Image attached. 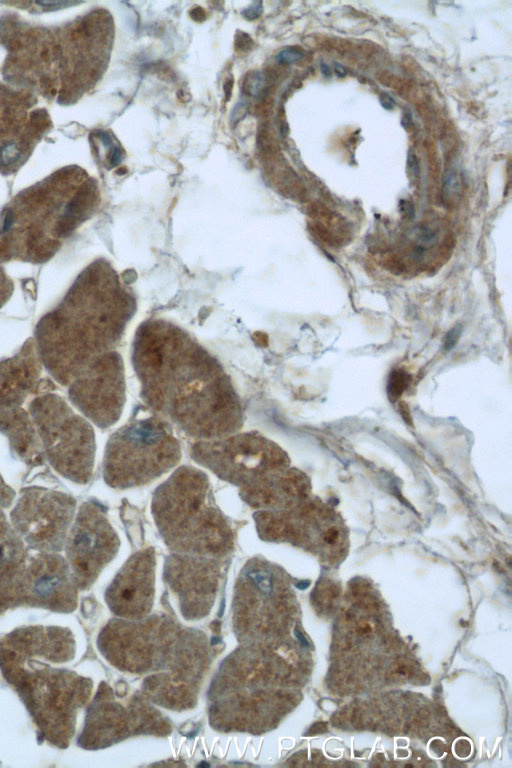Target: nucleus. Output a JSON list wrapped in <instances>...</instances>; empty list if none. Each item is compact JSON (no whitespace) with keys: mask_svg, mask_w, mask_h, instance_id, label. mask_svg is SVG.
Masks as SVG:
<instances>
[{"mask_svg":"<svg viewBox=\"0 0 512 768\" xmlns=\"http://www.w3.org/2000/svg\"><path fill=\"white\" fill-rule=\"evenodd\" d=\"M148 405L198 440L223 438L243 426L241 403L218 363L179 345L166 346Z\"/></svg>","mask_w":512,"mask_h":768,"instance_id":"obj_1","label":"nucleus"},{"mask_svg":"<svg viewBox=\"0 0 512 768\" xmlns=\"http://www.w3.org/2000/svg\"><path fill=\"white\" fill-rule=\"evenodd\" d=\"M151 512L173 553L222 559L233 550V532L216 505L208 476L184 465L155 490Z\"/></svg>","mask_w":512,"mask_h":768,"instance_id":"obj_2","label":"nucleus"},{"mask_svg":"<svg viewBox=\"0 0 512 768\" xmlns=\"http://www.w3.org/2000/svg\"><path fill=\"white\" fill-rule=\"evenodd\" d=\"M275 643H245L224 661L209 695L216 728L262 732L274 721L273 686L280 676Z\"/></svg>","mask_w":512,"mask_h":768,"instance_id":"obj_3","label":"nucleus"},{"mask_svg":"<svg viewBox=\"0 0 512 768\" xmlns=\"http://www.w3.org/2000/svg\"><path fill=\"white\" fill-rule=\"evenodd\" d=\"M184 630L162 617H152L144 622L111 620L98 637V648L103 656L119 669L150 672L153 654L157 671L171 668L177 681L195 695L199 676L204 670L205 641L198 639L194 631L174 649L161 653Z\"/></svg>","mask_w":512,"mask_h":768,"instance_id":"obj_4","label":"nucleus"},{"mask_svg":"<svg viewBox=\"0 0 512 768\" xmlns=\"http://www.w3.org/2000/svg\"><path fill=\"white\" fill-rule=\"evenodd\" d=\"M181 447L171 425L161 417L132 421L108 439L103 458V478L114 489L141 487L174 468Z\"/></svg>","mask_w":512,"mask_h":768,"instance_id":"obj_5","label":"nucleus"},{"mask_svg":"<svg viewBox=\"0 0 512 768\" xmlns=\"http://www.w3.org/2000/svg\"><path fill=\"white\" fill-rule=\"evenodd\" d=\"M11 685L29 712L40 738L58 748L68 747L77 714L90 699L92 681L76 672L40 662L30 665Z\"/></svg>","mask_w":512,"mask_h":768,"instance_id":"obj_6","label":"nucleus"},{"mask_svg":"<svg viewBox=\"0 0 512 768\" xmlns=\"http://www.w3.org/2000/svg\"><path fill=\"white\" fill-rule=\"evenodd\" d=\"M29 413L54 470L69 481L87 484L93 475L96 451L90 423L53 393L33 399Z\"/></svg>","mask_w":512,"mask_h":768,"instance_id":"obj_7","label":"nucleus"},{"mask_svg":"<svg viewBox=\"0 0 512 768\" xmlns=\"http://www.w3.org/2000/svg\"><path fill=\"white\" fill-rule=\"evenodd\" d=\"M283 571L261 557L247 561L236 585L233 604L235 634L244 643H273L281 633L279 612L288 596Z\"/></svg>","mask_w":512,"mask_h":768,"instance_id":"obj_8","label":"nucleus"},{"mask_svg":"<svg viewBox=\"0 0 512 768\" xmlns=\"http://www.w3.org/2000/svg\"><path fill=\"white\" fill-rule=\"evenodd\" d=\"M190 455L218 478L239 488L288 467L290 462L280 446L256 431L197 441Z\"/></svg>","mask_w":512,"mask_h":768,"instance_id":"obj_9","label":"nucleus"},{"mask_svg":"<svg viewBox=\"0 0 512 768\" xmlns=\"http://www.w3.org/2000/svg\"><path fill=\"white\" fill-rule=\"evenodd\" d=\"M76 500L44 487H25L10 513L11 525L24 543L39 552H60L72 525Z\"/></svg>","mask_w":512,"mask_h":768,"instance_id":"obj_10","label":"nucleus"},{"mask_svg":"<svg viewBox=\"0 0 512 768\" xmlns=\"http://www.w3.org/2000/svg\"><path fill=\"white\" fill-rule=\"evenodd\" d=\"M120 541L106 513L83 502L65 542L66 561L80 590L88 589L118 552Z\"/></svg>","mask_w":512,"mask_h":768,"instance_id":"obj_11","label":"nucleus"},{"mask_svg":"<svg viewBox=\"0 0 512 768\" xmlns=\"http://www.w3.org/2000/svg\"><path fill=\"white\" fill-rule=\"evenodd\" d=\"M69 397L98 427L105 429L115 424L125 402L121 358L115 353L97 356L71 382Z\"/></svg>","mask_w":512,"mask_h":768,"instance_id":"obj_12","label":"nucleus"},{"mask_svg":"<svg viewBox=\"0 0 512 768\" xmlns=\"http://www.w3.org/2000/svg\"><path fill=\"white\" fill-rule=\"evenodd\" d=\"M75 654V640L67 628L27 626L0 641V670L11 684L28 666L39 662L65 663Z\"/></svg>","mask_w":512,"mask_h":768,"instance_id":"obj_13","label":"nucleus"},{"mask_svg":"<svg viewBox=\"0 0 512 768\" xmlns=\"http://www.w3.org/2000/svg\"><path fill=\"white\" fill-rule=\"evenodd\" d=\"M219 558L172 553L166 559L164 578L178 595L186 618L204 617L213 605L222 573Z\"/></svg>","mask_w":512,"mask_h":768,"instance_id":"obj_14","label":"nucleus"},{"mask_svg":"<svg viewBox=\"0 0 512 768\" xmlns=\"http://www.w3.org/2000/svg\"><path fill=\"white\" fill-rule=\"evenodd\" d=\"M78 590L66 559L40 552L28 559L21 605L69 613L77 607Z\"/></svg>","mask_w":512,"mask_h":768,"instance_id":"obj_15","label":"nucleus"},{"mask_svg":"<svg viewBox=\"0 0 512 768\" xmlns=\"http://www.w3.org/2000/svg\"><path fill=\"white\" fill-rule=\"evenodd\" d=\"M155 552L149 547L134 553L106 589L105 600L119 617L139 620L148 615L153 604Z\"/></svg>","mask_w":512,"mask_h":768,"instance_id":"obj_16","label":"nucleus"},{"mask_svg":"<svg viewBox=\"0 0 512 768\" xmlns=\"http://www.w3.org/2000/svg\"><path fill=\"white\" fill-rule=\"evenodd\" d=\"M310 491L305 474L297 469L271 471L239 490L240 498L256 510H280L304 500Z\"/></svg>","mask_w":512,"mask_h":768,"instance_id":"obj_17","label":"nucleus"},{"mask_svg":"<svg viewBox=\"0 0 512 768\" xmlns=\"http://www.w3.org/2000/svg\"><path fill=\"white\" fill-rule=\"evenodd\" d=\"M128 711L116 702L109 686L102 683L89 705L78 745L87 750L110 746L128 736Z\"/></svg>","mask_w":512,"mask_h":768,"instance_id":"obj_18","label":"nucleus"},{"mask_svg":"<svg viewBox=\"0 0 512 768\" xmlns=\"http://www.w3.org/2000/svg\"><path fill=\"white\" fill-rule=\"evenodd\" d=\"M28 559L24 541L0 506V615L21 605Z\"/></svg>","mask_w":512,"mask_h":768,"instance_id":"obj_19","label":"nucleus"},{"mask_svg":"<svg viewBox=\"0 0 512 768\" xmlns=\"http://www.w3.org/2000/svg\"><path fill=\"white\" fill-rule=\"evenodd\" d=\"M40 373L33 353L0 362V410L21 407L37 385Z\"/></svg>","mask_w":512,"mask_h":768,"instance_id":"obj_20","label":"nucleus"},{"mask_svg":"<svg viewBox=\"0 0 512 768\" xmlns=\"http://www.w3.org/2000/svg\"><path fill=\"white\" fill-rule=\"evenodd\" d=\"M0 431L25 464L32 467L43 464L45 454L40 438L31 416L21 407L0 410Z\"/></svg>","mask_w":512,"mask_h":768,"instance_id":"obj_21","label":"nucleus"},{"mask_svg":"<svg viewBox=\"0 0 512 768\" xmlns=\"http://www.w3.org/2000/svg\"><path fill=\"white\" fill-rule=\"evenodd\" d=\"M460 194V182L457 173L453 169L447 170L442 179V199L450 203L455 201Z\"/></svg>","mask_w":512,"mask_h":768,"instance_id":"obj_22","label":"nucleus"},{"mask_svg":"<svg viewBox=\"0 0 512 768\" xmlns=\"http://www.w3.org/2000/svg\"><path fill=\"white\" fill-rule=\"evenodd\" d=\"M243 92L252 97L262 95L266 89V79L261 72H250L244 80L242 86Z\"/></svg>","mask_w":512,"mask_h":768,"instance_id":"obj_23","label":"nucleus"},{"mask_svg":"<svg viewBox=\"0 0 512 768\" xmlns=\"http://www.w3.org/2000/svg\"><path fill=\"white\" fill-rule=\"evenodd\" d=\"M409 375L404 371H394L388 382V394L391 399H397L408 386Z\"/></svg>","mask_w":512,"mask_h":768,"instance_id":"obj_24","label":"nucleus"},{"mask_svg":"<svg viewBox=\"0 0 512 768\" xmlns=\"http://www.w3.org/2000/svg\"><path fill=\"white\" fill-rule=\"evenodd\" d=\"M304 56V53L301 49L297 47H288L285 49H282L276 56L277 62L280 64H293L298 61H300Z\"/></svg>","mask_w":512,"mask_h":768,"instance_id":"obj_25","label":"nucleus"},{"mask_svg":"<svg viewBox=\"0 0 512 768\" xmlns=\"http://www.w3.org/2000/svg\"><path fill=\"white\" fill-rule=\"evenodd\" d=\"M462 330V325L456 324L446 333L443 341L444 350L450 351L454 348L461 337Z\"/></svg>","mask_w":512,"mask_h":768,"instance_id":"obj_26","label":"nucleus"},{"mask_svg":"<svg viewBox=\"0 0 512 768\" xmlns=\"http://www.w3.org/2000/svg\"><path fill=\"white\" fill-rule=\"evenodd\" d=\"M15 492L8 486L0 475V506L8 507L12 503Z\"/></svg>","mask_w":512,"mask_h":768,"instance_id":"obj_27","label":"nucleus"},{"mask_svg":"<svg viewBox=\"0 0 512 768\" xmlns=\"http://www.w3.org/2000/svg\"><path fill=\"white\" fill-rule=\"evenodd\" d=\"M252 39L244 32L238 31L235 35V47L238 51H247L252 48Z\"/></svg>","mask_w":512,"mask_h":768,"instance_id":"obj_28","label":"nucleus"},{"mask_svg":"<svg viewBox=\"0 0 512 768\" xmlns=\"http://www.w3.org/2000/svg\"><path fill=\"white\" fill-rule=\"evenodd\" d=\"M407 167L413 177L419 176V164L416 155L410 151L407 158Z\"/></svg>","mask_w":512,"mask_h":768,"instance_id":"obj_29","label":"nucleus"},{"mask_svg":"<svg viewBox=\"0 0 512 768\" xmlns=\"http://www.w3.org/2000/svg\"><path fill=\"white\" fill-rule=\"evenodd\" d=\"M261 12H262V4L260 2H255L252 6H250L249 8L243 11V15L245 16V18L249 20H253L258 18Z\"/></svg>","mask_w":512,"mask_h":768,"instance_id":"obj_30","label":"nucleus"},{"mask_svg":"<svg viewBox=\"0 0 512 768\" xmlns=\"http://www.w3.org/2000/svg\"><path fill=\"white\" fill-rule=\"evenodd\" d=\"M121 159L122 151L119 148H113L109 158L110 164L112 166H117L121 162Z\"/></svg>","mask_w":512,"mask_h":768,"instance_id":"obj_31","label":"nucleus"},{"mask_svg":"<svg viewBox=\"0 0 512 768\" xmlns=\"http://www.w3.org/2000/svg\"><path fill=\"white\" fill-rule=\"evenodd\" d=\"M190 16L198 22H201L205 19V12L201 7H195L190 11Z\"/></svg>","mask_w":512,"mask_h":768,"instance_id":"obj_32","label":"nucleus"},{"mask_svg":"<svg viewBox=\"0 0 512 768\" xmlns=\"http://www.w3.org/2000/svg\"><path fill=\"white\" fill-rule=\"evenodd\" d=\"M232 88H233V80L227 79L224 84V93H225L226 101L229 100L231 97Z\"/></svg>","mask_w":512,"mask_h":768,"instance_id":"obj_33","label":"nucleus"},{"mask_svg":"<svg viewBox=\"0 0 512 768\" xmlns=\"http://www.w3.org/2000/svg\"><path fill=\"white\" fill-rule=\"evenodd\" d=\"M381 103H382V105H383V107H384V108H386V109H392V108H393V104H394V101H393V99H392V98H391L389 95H387V94H384V95L381 97Z\"/></svg>","mask_w":512,"mask_h":768,"instance_id":"obj_34","label":"nucleus"},{"mask_svg":"<svg viewBox=\"0 0 512 768\" xmlns=\"http://www.w3.org/2000/svg\"><path fill=\"white\" fill-rule=\"evenodd\" d=\"M321 72L324 76L328 77L331 75V70L325 63H322L320 66Z\"/></svg>","mask_w":512,"mask_h":768,"instance_id":"obj_35","label":"nucleus"},{"mask_svg":"<svg viewBox=\"0 0 512 768\" xmlns=\"http://www.w3.org/2000/svg\"><path fill=\"white\" fill-rule=\"evenodd\" d=\"M336 72L339 76L345 75V69L340 64H335Z\"/></svg>","mask_w":512,"mask_h":768,"instance_id":"obj_36","label":"nucleus"}]
</instances>
